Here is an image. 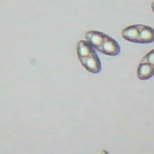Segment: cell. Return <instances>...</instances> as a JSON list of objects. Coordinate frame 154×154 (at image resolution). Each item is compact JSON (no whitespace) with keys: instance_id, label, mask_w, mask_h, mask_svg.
I'll use <instances>...</instances> for the list:
<instances>
[{"instance_id":"obj_1","label":"cell","mask_w":154,"mask_h":154,"mask_svg":"<svg viewBox=\"0 0 154 154\" xmlns=\"http://www.w3.org/2000/svg\"><path fill=\"white\" fill-rule=\"evenodd\" d=\"M76 52L81 65L89 72L99 73L102 68L101 62L94 49L84 40L77 43Z\"/></svg>"},{"instance_id":"obj_2","label":"cell","mask_w":154,"mask_h":154,"mask_svg":"<svg viewBox=\"0 0 154 154\" xmlns=\"http://www.w3.org/2000/svg\"><path fill=\"white\" fill-rule=\"evenodd\" d=\"M98 51L108 56H117L120 53V46L117 41L106 34Z\"/></svg>"},{"instance_id":"obj_3","label":"cell","mask_w":154,"mask_h":154,"mask_svg":"<svg viewBox=\"0 0 154 154\" xmlns=\"http://www.w3.org/2000/svg\"><path fill=\"white\" fill-rule=\"evenodd\" d=\"M105 35V34L100 31L90 30L86 32L85 37L90 45L98 51L103 43Z\"/></svg>"},{"instance_id":"obj_4","label":"cell","mask_w":154,"mask_h":154,"mask_svg":"<svg viewBox=\"0 0 154 154\" xmlns=\"http://www.w3.org/2000/svg\"><path fill=\"white\" fill-rule=\"evenodd\" d=\"M141 25L140 24L132 25L125 28L122 31V37L128 42L138 43Z\"/></svg>"},{"instance_id":"obj_5","label":"cell","mask_w":154,"mask_h":154,"mask_svg":"<svg viewBox=\"0 0 154 154\" xmlns=\"http://www.w3.org/2000/svg\"><path fill=\"white\" fill-rule=\"evenodd\" d=\"M154 42V29L146 25H141L138 43L147 44Z\"/></svg>"},{"instance_id":"obj_6","label":"cell","mask_w":154,"mask_h":154,"mask_svg":"<svg viewBox=\"0 0 154 154\" xmlns=\"http://www.w3.org/2000/svg\"><path fill=\"white\" fill-rule=\"evenodd\" d=\"M137 75L141 80H147L154 76V67L140 61L137 67Z\"/></svg>"},{"instance_id":"obj_7","label":"cell","mask_w":154,"mask_h":154,"mask_svg":"<svg viewBox=\"0 0 154 154\" xmlns=\"http://www.w3.org/2000/svg\"><path fill=\"white\" fill-rule=\"evenodd\" d=\"M141 62L148 64L154 67V49L148 52L141 59Z\"/></svg>"},{"instance_id":"obj_8","label":"cell","mask_w":154,"mask_h":154,"mask_svg":"<svg viewBox=\"0 0 154 154\" xmlns=\"http://www.w3.org/2000/svg\"><path fill=\"white\" fill-rule=\"evenodd\" d=\"M151 8H152V11L154 13V1H153L152 4H151Z\"/></svg>"}]
</instances>
